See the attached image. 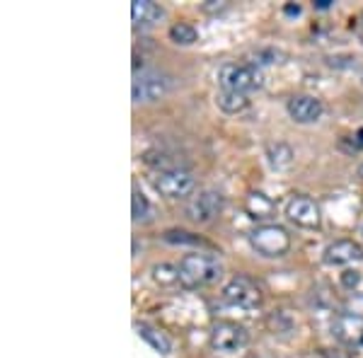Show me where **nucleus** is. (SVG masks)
<instances>
[{
  "label": "nucleus",
  "mask_w": 363,
  "mask_h": 358,
  "mask_svg": "<svg viewBox=\"0 0 363 358\" xmlns=\"http://www.w3.org/2000/svg\"><path fill=\"white\" fill-rule=\"evenodd\" d=\"M162 17H165L162 5L153 3V0H133V5H131L133 27H153Z\"/></svg>",
  "instance_id": "obj_13"
},
{
  "label": "nucleus",
  "mask_w": 363,
  "mask_h": 358,
  "mask_svg": "<svg viewBox=\"0 0 363 358\" xmlns=\"http://www.w3.org/2000/svg\"><path fill=\"white\" fill-rule=\"evenodd\" d=\"M216 104L225 111V114H240L250 107V99L247 95H238V92H228V90H220L218 97H216Z\"/></svg>",
  "instance_id": "obj_17"
},
{
  "label": "nucleus",
  "mask_w": 363,
  "mask_h": 358,
  "mask_svg": "<svg viewBox=\"0 0 363 358\" xmlns=\"http://www.w3.org/2000/svg\"><path fill=\"white\" fill-rule=\"evenodd\" d=\"M245 213H247L252 220H259V223L269 220V218H274V213H277V203H274L267 194L250 191L247 198H245Z\"/></svg>",
  "instance_id": "obj_14"
},
{
  "label": "nucleus",
  "mask_w": 363,
  "mask_h": 358,
  "mask_svg": "<svg viewBox=\"0 0 363 358\" xmlns=\"http://www.w3.org/2000/svg\"><path fill=\"white\" fill-rule=\"evenodd\" d=\"M361 235H363V223H361Z\"/></svg>",
  "instance_id": "obj_29"
},
{
  "label": "nucleus",
  "mask_w": 363,
  "mask_h": 358,
  "mask_svg": "<svg viewBox=\"0 0 363 358\" xmlns=\"http://www.w3.org/2000/svg\"><path fill=\"white\" fill-rule=\"evenodd\" d=\"M162 240L169 245H203V240L199 237V235L186 233V230H167L162 235Z\"/></svg>",
  "instance_id": "obj_21"
},
{
  "label": "nucleus",
  "mask_w": 363,
  "mask_h": 358,
  "mask_svg": "<svg viewBox=\"0 0 363 358\" xmlns=\"http://www.w3.org/2000/svg\"><path fill=\"white\" fill-rule=\"evenodd\" d=\"M177 272L182 289L196 291L216 284L220 279V274H223V267H220L218 257L206 254V252H191V254H184L179 259Z\"/></svg>",
  "instance_id": "obj_1"
},
{
  "label": "nucleus",
  "mask_w": 363,
  "mask_h": 358,
  "mask_svg": "<svg viewBox=\"0 0 363 358\" xmlns=\"http://www.w3.org/2000/svg\"><path fill=\"white\" fill-rule=\"evenodd\" d=\"M359 32V39H361V44H363V29H356Z\"/></svg>",
  "instance_id": "obj_26"
},
{
  "label": "nucleus",
  "mask_w": 363,
  "mask_h": 358,
  "mask_svg": "<svg viewBox=\"0 0 363 358\" xmlns=\"http://www.w3.org/2000/svg\"><path fill=\"white\" fill-rule=\"evenodd\" d=\"M286 218H289L294 225L303 228V230H318L320 228V206L313 201L310 196H303V194H296L286 201Z\"/></svg>",
  "instance_id": "obj_9"
},
{
  "label": "nucleus",
  "mask_w": 363,
  "mask_h": 358,
  "mask_svg": "<svg viewBox=\"0 0 363 358\" xmlns=\"http://www.w3.org/2000/svg\"><path fill=\"white\" fill-rule=\"evenodd\" d=\"M286 111L289 116L296 121V124H315V121L322 119V102L313 95H294L286 102Z\"/></svg>",
  "instance_id": "obj_12"
},
{
  "label": "nucleus",
  "mask_w": 363,
  "mask_h": 358,
  "mask_svg": "<svg viewBox=\"0 0 363 358\" xmlns=\"http://www.w3.org/2000/svg\"><path fill=\"white\" fill-rule=\"evenodd\" d=\"M172 87V78L160 70H143L136 73L131 85V97L133 102H157L160 97H165Z\"/></svg>",
  "instance_id": "obj_5"
},
{
  "label": "nucleus",
  "mask_w": 363,
  "mask_h": 358,
  "mask_svg": "<svg viewBox=\"0 0 363 358\" xmlns=\"http://www.w3.org/2000/svg\"><path fill=\"white\" fill-rule=\"evenodd\" d=\"M332 334L342 344L363 349V315L356 313H339L332 322Z\"/></svg>",
  "instance_id": "obj_10"
},
{
  "label": "nucleus",
  "mask_w": 363,
  "mask_h": 358,
  "mask_svg": "<svg viewBox=\"0 0 363 358\" xmlns=\"http://www.w3.org/2000/svg\"><path fill=\"white\" fill-rule=\"evenodd\" d=\"M342 284H344V289H356V286H359L361 284V274L359 272H351V269H349V272H344L342 274Z\"/></svg>",
  "instance_id": "obj_22"
},
{
  "label": "nucleus",
  "mask_w": 363,
  "mask_h": 358,
  "mask_svg": "<svg viewBox=\"0 0 363 358\" xmlns=\"http://www.w3.org/2000/svg\"><path fill=\"white\" fill-rule=\"evenodd\" d=\"M267 157H269V165L274 169H279V172H284V169H289L294 165V150H291L286 143L267 145Z\"/></svg>",
  "instance_id": "obj_16"
},
{
  "label": "nucleus",
  "mask_w": 363,
  "mask_h": 358,
  "mask_svg": "<svg viewBox=\"0 0 363 358\" xmlns=\"http://www.w3.org/2000/svg\"><path fill=\"white\" fill-rule=\"evenodd\" d=\"M363 259V247L354 240H335L330 242L322 252V262L327 267H349L354 262H361Z\"/></svg>",
  "instance_id": "obj_11"
},
{
  "label": "nucleus",
  "mask_w": 363,
  "mask_h": 358,
  "mask_svg": "<svg viewBox=\"0 0 363 358\" xmlns=\"http://www.w3.org/2000/svg\"><path fill=\"white\" fill-rule=\"evenodd\" d=\"M223 206H225L223 194L216 189H203L189 198V203H186V216L194 223H211L218 218Z\"/></svg>",
  "instance_id": "obj_8"
},
{
  "label": "nucleus",
  "mask_w": 363,
  "mask_h": 358,
  "mask_svg": "<svg viewBox=\"0 0 363 358\" xmlns=\"http://www.w3.org/2000/svg\"><path fill=\"white\" fill-rule=\"evenodd\" d=\"M284 13L286 15H301V5H286Z\"/></svg>",
  "instance_id": "obj_24"
},
{
  "label": "nucleus",
  "mask_w": 363,
  "mask_h": 358,
  "mask_svg": "<svg viewBox=\"0 0 363 358\" xmlns=\"http://www.w3.org/2000/svg\"><path fill=\"white\" fill-rule=\"evenodd\" d=\"M223 301L240 310H255L262 305V289L250 276H233L223 289Z\"/></svg>",
  "instance_id": "obj_7"
},
{
  "label": "nucleus",
  "mask_w": 363,
  "mask_h": 358,
  "mask_svg": "<svg viewBox=\"0 0 363 358\" xmlns=\"http://www.w3.org/2000/svg\"><path fill=\"white\" fill-rule=\"evenodd\" d=\"M169 42H174L177 46H191L199 39V32L194 25L189 22H177V25L169 27Z\"/></svg>",
  "instance_id": "obj_18"
},
{
  "label": "nucleus",
  "mask_w": 363,
  "mask_h": 358,
  "mask_svg": "<svg viewBox=\"0 0 363 358\" xmlns=\"http://www.w3.org/2000/svg\"><path fill=\"white\" fill-rule=\"evenodd\" d=\"M228 8V3H223V0H206V3L201 5V10L203 13H223V10Z\"/></svg>",
  "instance_id": "obj_23"
},
{
  "label": "nucleus",
  "mask_w": 363,
  "mask_h": 358,
  "mask_svg": "<svg viewBox=\"0 0 363 358\" xmlns=\"http://www.w3.org/2000/svg\"><path fill=\"white\" fill-rule=\"evenodd\" d=\"M136 332H138V337H140V339H145V342L153 346L157 354L167 356L169 351H172V342H169V337H167L165 332L155 330V327L145 325V322H138V325H136Z\"/></svg>",
  "instance_id": "obj_15"
},
{
  "label": "nucleus",
  "mask_w": 363,
  "mask_h": 358,
  "mask_svg": "<svg viewBox=\"0 0 363 358\" xmlns=\"http://www.w3.org/2000/svg\"><path fill=\"white\" fill-rule=\"evenodd\" d=\"M153 279L160 286H172L179 284V272L172 264H157V267H153Z\"/></svg>",
  "instance_id": "obj_20"
},
{
  "label": "nucleus",
  "mask_w": 363,
  "mask_h": 358,
  "mask_svg": "<svg viewBox=\"0 0 363 358\" xmlns=\"http://www.w3.org/2000/svg\"><path fill=\"white\" fill-rule=\"evenodd\" d=\"M359 174H361V177H363V165L359 167Z\"/></svg>",
  "instance_id": "obj_28"
},
{
  "label": "nucleus",
  "mask_w": 363,
  "mask_h": 358,
  "mask_svg": "<svg viewBox=\"0 0 363 358\" xmlns=\"http://www.w3.org/2000/svg\"><path fill=\"white\" fill-rule=\"evenodd\" d=\"M250 245L259 257L279 259V257L289 254L291 235L284 225H277V223H262V225H257L255 230L250 233Z\"/></svg>",
  "instance_id": "obj_2"
},
{
  "label": "nucleus",
  "mask_w": 363,
  "mask_h": 358,
  "mask_svg": "<svg viewBox=\"0 0 363 358\" xmlns=\"http://www.w3.org/2000/svg\"><path fill=\"white\" fill-rule=\"evenodd\" d=\"M252 358H272V356H252Z\"/></svg>",
  "instance_id": "obj_27"
},
{
  "label": "nucleus",
  "mask_w": 363,
  "mask_h": 358,
  "mask_svg": "<svg viewBox=\"0 0 363 358\" xmlns=\"http://www.w3.org/2000/svg\"><path fill=\"white\" fill-rule=\"evenodd\" d=\"M315 8H318V10H330L332 0H318V3H315Z\"/></svg>",
  "instance_id": "obj_25"
},
{
  "label": "nucleus",
  "mask_w": 363,
  "mask_h": 358,
  "mask_svg": "<svg viewBox=\"0 0 363 358\" xmlns=\"http://www.w3.org/2000/svg\"><path fill=\"white\" fill-rule=\"evenodd\" d=\"M218 83L228 92L250 95L264 85V75L255 63H223L218 68Z\"/></svg>",
  "instance_id": "obj_3"
},
{
  "label": "nucleus",
  "mask_w": 363,
  "mask_h": 358,
  "mask_svg": "<svg viewBox=\"0 0 363 358\" xmlns=\"http://www.w3.org/2000/svg\"><path fill=\"white\" fill-rule=\"evenodd\" d=\"M150 213H153V208H150L148 198H145V194L138 189V186H133V196H131V216L136 223H145L150 220Z\"/></svg>",
  "instance_id": "obj_19"
},
{
  "label": "nucleus",
  "mask_w": 363,
  "mask_h": 358,
  "mask_svg": "<svg viewBox=\"0 0 363 358\" xmlns=\"http://www.w3.org/2000/svg\"><path fill=\"white\" fill-rule=\"evenodd\" d=\"M153 186H155V191L160 194V196L177 201V198L194 196L196 179H194V174H191L189 169H184V167H167V169L155 172Z\"/></svg>",
  "instance_id": "obj_4"
},
{
  "label": "nucleus",
  "mask_w": 363,
  "mask_h": 358,
  "mask_svg": "<svg viewBox=\"0 0 363 358\" xmlns=\"http://www.w3.org/2000/svg\"><path fill=\"white\" fill-rule=\"evenodd\" d=\"M208 342H211V349L213 351H220V354H235V351L247 346L250 334L242 325H238V322L223 320V322H216V325L211 327Z\"/></svg>",
  "instance_id": "obj_6"
}]
</instances>
